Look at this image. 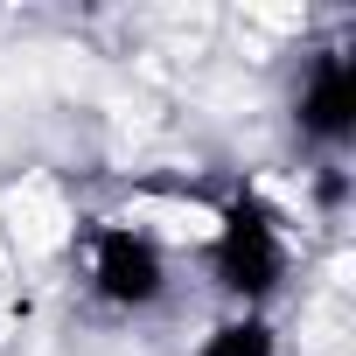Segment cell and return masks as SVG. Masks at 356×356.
<instances>
[{"mask_svg":"<svg viewBox=\"0 0 356 356\" xmlns=\"http://www.w3.org/2000/svg\"><path fill=\"white\" fill-rule=\"evenodd\" d=\"M293 126L314 140V147H342L356 133V63L349 49H321L293 91Z\"/></svg>","mask_w":356,"mask_h":356,"instance_id":"obj_3","label":"cell"},{"mask_svg":"<svg viewBox=\"0 0 356 356\" xmlns=\"http://www.w3.org/2000/svg\"><path fill=\"white\" fill-rule=\"evenodd\" d=\"M210 266H217V286H224L231 300H245V314H259V300L286 280V238H280V217H273L252 189L231 196L224 231H217V245H210Z\"/></svg>","mask_w":356,"mask_h":356,"instance_id":"obj_1","label":"cell"},{"mask_svg":"<svg viewBox=\"0 0 356 356\" xmlns=\"http://www.w3.org/2000/svg\"><path fill=\"white\" fill-rule=\"evenodd\" d=\"M91 280H98V293H105L112 307H154V300L168 293V259H161V245H154L147 231L112 224V231H98V245H91Z\"/></svg>","mask_w":356,"mask_h":356,"instance_id":"obj_2","label":"cell"},{"mask_svg":"<svg viewBox=\"0 0 356 356\" xmlns=\"http://www.w3.org/2000/svg\"><path fill=\"white\" fill-rule=\"evenodd\" d=\"M196 356H280V335L266 314H238V321H217Z\"/></svg>","mask_w":356,"mask_h":356,"instance_id":"obj_4","label":"cell"}]
</instances>
